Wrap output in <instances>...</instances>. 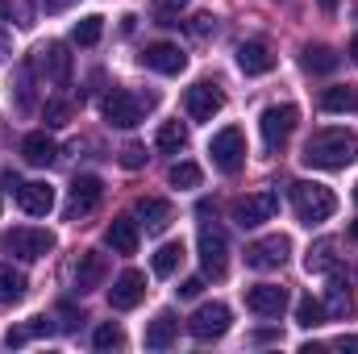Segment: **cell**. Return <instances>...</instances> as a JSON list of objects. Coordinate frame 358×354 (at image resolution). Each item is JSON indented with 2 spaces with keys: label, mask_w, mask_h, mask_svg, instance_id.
<instances>
[{
  "label": "cell",
  "mask_w": 358,
  "mask_h": 354,
  "mask_svg": "<svg viewBox=\"0 0 358 354\" xmlns=\"http://www.w3.org/2000/svg\"><path fill=\"white\" fill-rule=\"evenodd\" d=\"M155 4H159V13H179L187 0H155Z\"/></svg>",
  "instance_id": "obj_43"
},
{
  "label": "cell",
  "mask_w": 358,
  "mask_h": 354,
  "mask_svg": "<svg viewBox=\"0 0 358 354\" xmlns=\"http://www.w3.org/2000/svg\"><path fill=\"white\" fill-rule=\"evenodd\" d=\"M296 121H300V108H296V104H271V108H263L259 129H263L267 150H283V146H287V138H292Z\"/></svg>",
  "instance_id": "obj_6"
},
{
  "label": "cell",
  "mask_w": 358,
  "mask_h": 354,
  "mask_svg": "<svg viewBox=\"0 0 358 354\" xmlns=\"http://www.w3.org/2000/svg\"><path fill=\"white\" fill-rule=\"evenodd\" d=\"M71 117H76V104H71V100H46V108H42V121H46L50 129L71 125Z\"/></svg>",
  "instance_id": "obj_32"
},
{
  "label": "cell",
  "mask_w": 358,
  "mask_h": 354,
  "mask_svg": "<svg viewBox=\"0 0 358 354\" xmlns=\"http://www.w3.org/2000/svg\"><path fill=\"white\" fill-rule=\"evenodd\" d=\"M155 146H159L163 155H179V150L187 146V125H183V121H163L159 134H155Z\"/></svg>",
  "instance_id": "obj_27"
},
{
  "label": "cell",
  "mask_w": 358,
  "mask_h": 354,
  "mask_svg": "<svg viewBox=\"0 0 358 354\" xmlns=\"http://www.w3.org/2000/svg\"><path fill=\"white\" fill-rule=\"evenodd\" d=\"M92 346L96 351H121L125 346V334H121V325H96V334H92Z\"/></svg>",
  "instance_id": "obj_34"
},
{
  "label": "cell",
  "mask_w": 358,
  "mask_h": 354,
  "mask_svg": "<svg viewBox=\"0 0 358 354\" xmlns=\"http://www.w3.org/2000/svg\"><path fill=\"white\" fill-rule=\"evenodd\" d=\"M350 238H358V221H355V225H350Z\"/></svg>",
  "instance_id": "obj_47"
},
{
  "label": "cell",
  "mask_w": 358,
  "mask_h": 354,
  "mask_svg": "<svg viewBox=\"0 0 358 354\" xmlns=\"http://www.w3.org/2000/svg\"><path fill=\"white\" fill-rule=\"evenodd\" d=\"M338 267V242L334 238H321L317 246H308V255H304V271L308 275H329Z\"/></svg>",
  "instance_id": "obj_25"
},
{
  "label": "cell",
  "mask_w": 358,
  "mask_h": 354,
  "mask_svg": "<svg viewBox=\"0 0 358 354\" xmlns=\"http://www.w3.org/2000/svg\"><path fill=\"white\" fill-rule=\"evenodd\" d=\"M183 108H187L192 121H213L225 108V92L217 88V84H192V88L183 92Z\"/></svg>",
  "instance_id": "obj_11"
},
{
  "label": "cell",
  "mask_w": 358,
  "mask_h": 354,
  "mask_svg": "<svg viewBox=\"0 0 358 354\" xmlns=\"http://www.w3.org/2000/svg\"><path fill=\"white\" fill-rule=\"evenodd\" d=\"M142 296H146V275H142V271H121V275L113 279V288H108V304H113L117 313L138 309Z\"/></svg>",
  "instance_id": "obj_12"
},
{
  "label": "cell",
  "mask_w": 358,
  "mask_h": 354,
  "mask_svg": "<svg viewBox=\"0 0 358 354\" xmlns=\"http://www.w3.org/2000/svg\"><path fill=\"white\" fill-rule=\"evenodd\" d=\"M100 34H104V17H80L76 29H71V42H80V46H96Z\"/></svg>",
  "instance_id": "obj_33"
},
{
  "label": "cell",
  "mask_w": 358,
  "mask_h": 354,
  "mask_svg": "<svg viewBox=\"0 0 358 354\" xmlns=\"http://www.w3.org/2000/svg\"><path fill=\"white\" fill-rule=\"evenodd\" d=\"M321 108L325 113H358V88L355 84H334L321 92Z\"/></svg>",
  "instance_id": "obj_26"
},
{
  "label": "cell",
  "mask_w": 358,
  "mask_h": 354,
  "mask_svg": "<svg viewBox=\"0 0 358 354\" xmlns=\"http://www.w3.org/2000/svg\"><path fill=\"white\" fill-rule=\"evenodd\" d=\"M34 104V92H29V71L17 76V108H29Z\"/></svg>",
  "instance_id": "obj_38"
},
{
  "label": "cell",
  "mask_w": 358,
  "mask_h": 354,
  "mask_svg": "<svg viewBox=\"0 0 358 354\" xmlns=\"http://www.w3.org/2000/svg\"><path fill=\"white\" fill-rule=\"evenodd\" d=\"M146 108H155V96H138V92H129V88H113L104 96V104H100L104 121L117 125V129H134L146 117Z\"/></svg>",
  "instance_id": "obj_4"
},
{
  "label": "cell",
  "mask_w": 358,
  "mask_h": 354,
  "mask_svg": "<svg viewBox=\"0 0 358 354\" xmlns=\"http://www.w3.org/2000/svg\"><path fill=\"white\" fill-rule=\"evenodd\" d=\"M104 242H108L117 255H134V250H138V221H129V217H117V221L104 229Z\"/></svg>",
  "instance_id": "obj_24"
},
{
  "label": "cell",
  "mask_w": 358,
  "mask_h": 354,
  "mask_svg": "<svg viewBox=\"0 0 358 354\" xmlns=\"http://www.w3.org/2000/svg\"><path fill=\"white\" fill-rule=\"evenodd\" d=\"M21 159L29 163V167H50L55 159H59V146H55V138L50 134H25L21 138Z\"/></svg>",
  "instance_id": "obj_18"
},
{
  "label": "cell",
  "mask_w": 358,
  "mask_h": 354,
  "mask_svg": "<svg viewBox=\"0 0 358 354\" xmlns=\"http://www.w3.org/2000/svg\"><path fill=\"white\" fill-rule=\"evenodd\" d=\"M287 255H292V242H287L283 234H271V238H259V242L246 246V267H255V271H275V267L287 263Z\"/></svg>",
  "instance_id": "obj_10"
},
{
  "label": "cell",
  "mask_w": 358,
  "mask_h": 354,
  "mask_svg": "<svg viewBox=\"0 0 358 354\" xmlns=\"http://www.w3.org/2000/svg\"><path fill=\"white\" fill-rule=\"evenodd\" d=\"M142 67H150V71H159V76H179V71L187 67V55L179 50L176 42H155V46L142 50Z\"/></svg>",
  "instance_id": "obj_14"
},
{
  "label": "cell",
  "mask_w": 358,
  "mask_h": 354,
  "mask_svg": "<svg viewBox=\"0 0 358 354\" xmlns=\"http://www.w3.org/2000/svg\"><path fill=\"white\" fill-rule=\"evenodd\" d=\"M200 267H204L208 279H221L229 271V238H225V229H217V225L200 229Z\"/></svg>",
  "instance_id": "obj_7"
},
{
  "label": "cell",
  "mask_w": 358,
  "mask_h": 354,
  "mask_svg": "<svg viewBox=\"0 0 358 354\" xmlns=\"http://www.w3.org/2000/svg\"><path fill=\"white\" fill-rule=\"evenodd\" d=\"M292 208L304 225H321L338 213V196L325 187V183H313V179H300L292 183Z\"/></svg>",
  "instance_id": "obj_2"
},
{
  "label": "cell",
  "mask_w": 358,
  "mask_h": 354,
  "mask_svg": "<svg viewBox=\"0 0 358 354\" xmlns=\"http://www.w3.org/2000/svg\"><path fill=\"white\" fill-rule=\"evenodd\" d=\"M25 275L21 271H13L8 263H0V304H17L21 296H25Z\"/></svg>",
  "instance_id": "obj_30"
},
{
  "label": "cell",
  "mask_w": 358,
  "mask_h": 354,
  "mask_svg": "<svg viewBox=\"0 0 358 354\" xmlns=\"http://www.w3.org/2000/svg\"><path fill=\"white\" fill-rule=\"evenodd\" d=\"M59 317H63V321H59V330H76V325L84 321V317H80V313H76L71 304H63V309H59Z\"/></svg>",
  "instance_id": "obj_40"
},
{
  "label": "cell",
  "mask_w": 358,
  "mask_h": 354,
  "mask_svg": "<svg viewBox=\"0 0 358 354\" xmlns=\"http://www.w3.org/2000/svg\"><path fill=\"white\" fill-rule=\"evenodd\" d=\"M187 29H192L196 38H208V34H217V17L200 13V17H192V21H187Z\"/></svg>",
  "instance_id": "obj_37"
},
{
  "label": "cell",
  "mask_w": 358,
  "mask_h": 354,
  "mask_svg": "<svg viewBox=\"0 0 358 354\" xmlns=\"http://www.w3.org/2000/svg\"><path fill=\"white\" fill-rule=\"evenodd\" d=\"M187 334L196 338V342H217V338H225L229 334V309L225 304H200L196 313H192V321H187Z\"/></svg>",
  "instance_id": "obj_8"
},
{
  "label": "cell",
  "mask_w": 358,
  "mask_h": 354,
  "mask_svg": "<svg viewBox=\"0 0 358 354\" xmlns=\"http://www.w3.org/2000/svg\"><path fill=\"white\" fill-rule=\"evenodd\" d=\"M246 309L259 313V317H279L287 309V288H279V283H255L246 292Z\"/></svg>",
  "instance_id": "obj_16"
},
{
  "label": "cell",
  "mask_w": 358,
  "mask_h": 354,
  "mask_svg": "<svg viewBox=\"0 0 358 354\" xmlns=\"http://www.w3.org/2000/svg\"><path fill=\"white\" fill-rule=\"evenodd\" d=\"M34 67H38L46 80H55V84H67V80H71V55H67L63 42H46V46L34 55Z\"/></svg>",
  "instance_id": "obj_13"
},
{
  "label": "cell",
  "mask_w": 358,
  "mask_h": 354,
  "mask_svg": "<svg viewBox=\"0 0 358 354\" xmlns=\"http://www.w3.org/2000/svg\"><path fill=\"white\" fill-rule=\"evenodd\" d=\"M17 200H21V208H25L29 217H46V213L55 208V187H50L46 179H34V183H21V187H17Z\"/></svg>",
  "instance_id": "obj_17"
},
{
  "label": "cell",
  "mask_w": 358,
  "mask_h": 354,
  "mask_svg": "<svg viewBox=\"0 0 358 354\" xmlns=\"http://www.w3.org/2000/svg\"><path fill=\"white\" fill-rule=\"evenodd\" d=\"M275 208H279V196H275V192H250V196L234 200V221H238L242 229H259L263 221L275 217Z\"/></svg>",
  "instance_id": "obj_9"
},
{
  "label": "cell",
  "mask_w": 358,
  "mask_h": 354,
  "mask_svg": "<svg viewBox=\"0 0 358 354\" xmlns=\"http://www.w3.org/2000/svg\"><path fill=\"white\" fill-rule=\"evenodd\" d=\"M325 317H334V321H346L350 317V309H355V296H350V288H346V279L338 275V267L329 271V292H325Z\"/></svg>",
  "instance_id": "obj_19"
},
{
  "label": "cell",
  "mask_w": 358,
  "mask_h": 354,
  "mask_svg": "<svg viewBox=\"0 0 358 354\" xmlns=\"http://www.w3.org/2000/svg\"><path fill=\"white\" fill-rule=\"evenodd\" d=\"M208 155H213V167H217V171L238 176L242 163H246V138H242V129H238V125L217 129L213 142H208Z\"/></svg>",
  "instance_id": "obj_5"
},
{
  "label": "cell",
  "mask_w": 358,
  "mask_h": 354,
  "mask_svg": "<svg viewBox=\"0 0 358 354\" xmlns=\"http://www.w3.org/2000/svg\"><path fill=\"white\" fill-rule=\"evenodd\" d=\"M355 200H358V187H355Z\"/></svg>",
  "instance_id": "obj_48"
},
{
  "label": "cell",
  "mask_w": 358,
  "mask_h": 354,
  "mask_svg": "<svg viewBox=\"0 0 358 354\" xmlns=\"http://www.w3.org/2000/svg\"><path fill=\"white\" fill-rule=\"evenodd\" d=\"M304 167L313 171H346L358 159V138L350 129H317L304 142Z\"/></svg>",
  "instance_id": "obj_1"
},
{
  "label": "cell",
  "mask_w": 358,
  "mask_h": 354,
  "mask_svg": "<svg viewBox=\"0 0 358 354\" xmlns=\"http://www.w3.org/2000/svg\"><path fill=\"white\" fill-rule=\"evenodd\" d=\"M167 179H171L176 187H200V167L183 159V163H176V167L167 171Z\"/></svg>",
  "instance_id": "obj_35"
},
{
  "label": "cell",
  "mask_w": 358,
  "mask_h": 354,
  "mask_svg": "<svg viewBox=\"0 0 358 354\" xmlns=\"http://www.w3.org/2000/svg\"><path fill=\"white\" fill-rule=\"evenodd\" d=\"M329 317H325V304L321 300H313V296H304L300 304H296V325L300 330H317V325H325Z\"/></svg>",
  "instance_id": "obj_31"
},
{
  "label": "cell",
  "mask_w": 358,
  "mask_h": 354,
  "mask_svg": "<svg viewBox=\"0 0 358 354\" xmlns=\"http://www.w3.org/2000/svg\"><path fill=\"white\" fill-rule=\"evenodd\" d=\"M200 288H204V279H200V275H192V279H183V283H179V296H183V300H192V296H200Z\"/></svg>",
  "instance_id": "obj_39"
},
{
  "label": "cell",
  "mask_w": 358,
  "mask_h": 354,
  "mask_svg": "<svg viewBox=\"0 0 358 354\" xmlns=\"http://www.w3.org/2000/svg\"><path fill=\"white\" fill-rule=\"evenodd\" d=\"M146 163V150L138 146V142H129V146H121V167H129V171H138Z\"/></svg>",
  "instance_id": "obj_36"
},
{
  "label": "cell",
  "mask_w": 358,
  "mask_h": 354,
  "mask_svg": "<svg viewBox=\"0 0 358 354\" xmlns=\"http://www.w3.org/2000/svg\"><path fill=\"white\" fill-rule=\"evenodd\" d=\"M67 4H71V0H42V8H46V13H63Z\"/></svg>",
  "instance_id": "obj_44"
},
{
  "label": "cell",
  "mask_w": 358,
  "mask_h": 354,
  "mask_svg": "<svg viewBox=\"0 0 358 354\" xmlns=\"http://www.w3.org/2000/svg\"><path fill=\"white\" fill-rule=\"evenodd\" d=\"M176 334H179V321H176V313H159L150 325H146V351H167L171 342H176Z\"/></svg>",
  "instance_id": "obj_23"
},
{
  "label": "cell",
  "mask_w": 358,
  "mask_h": 354,
  "mask_svg": "<svg viewBox=\"0 0 358 354\" xmlns=\"http://www.w3.org/2000/svg\"><path fill=\"white\" fill-rule=\"evenodd\" d=\"M317 4H321V13H334L338 8V0H317Z\"/></svg>",
  "instance_id": "obj_45"
},
{
  "label": "cell",
  "mask_w": 358,
  "mask_h": 354,
  "mask_svg": "<svg viewBox=\"0 0 358 354\" xmlns=\"http://www.w3.org/2000/svg\"><path fill=\"white\" fill-rule=\"evenodd\" d=\"M179 263H183V242H163L159 250H155V275L159 279H167V275H176L179 271Z\"/></svg>",
  "instance_id": "obj_29"
},
{
  "label": "cell",
  "mask_w": 358,
  "mask_h": 354,
  "mask_svg": "<svg viewBox=\"0 0 358 354\" xmlns=\"http://www.w3.org/2000/svg\"><path fill=\"white\" fill-rule=\"evenodd\" d=\"M0 250L21 259V263H38L55 250V234L50 229H34V225H13L0 234Z\"/></svg>",
  "instance_id": "obj_3"
},
{
  "label": "cell",
  "mask_w": 358,
  "mask_h": 354,
  "mask_svg": "<svg viewBox=\"0 0 358 354\" xmlns=\"http://www.w3.org/2000/svg\"><path fill=\"white\" fill-rule=\"evenodd\" d=\"M238 67L246 76H267L271 67H275V55H271L263 42H242L238 46Z\"/></svg>",
  "instance_id": "obj_22"
},
{
  "label": "cell",
  "mask_w": 358,
  "mask_h": 354,
  "mask_svg": "<svg viewBox=\"0 0 358 354\" xmlns=\"http://www.w3.org/2000/svg\"><path fill=\"white\" fill-rule=\"evenodd\" d=\"M104 275H108V259L100 250H84L80 263H76V288L80 292H92V288L104 283Z\"/></svg>",
  "instance_id": "obj_20"
},
{
  "label": "cell",
  "mask_w": 358,
  "mask_h": 354,
  "mask_svg": "<svg viewBox=\"0 0 358 354\" xmlns=\"http://www.w3.org/2000/svg\"><path fill=\"white\" fill-rule=\"evenodd\" d=\"M100 196H104V183L96 176H76L71 196H67V217H71V221H76V217H88L92 208L100 204Z\"/></svg>",
  "instance_id": "obj_15"
},
{
  "label": "cell",
  "mask_w": 358,
  "mask_h": 354,
  "mask_svg": "<svg viewBox=\"0 0 358 354\" xmlns=\"http://www.w3.org/2000/svg\"><path fill=\"white\" fill-rule=\"evenodd\" d=\"M138 217H142L146 234H163V229L176 221V208H171L167 200H159V196H142V200H138Z\"/></svg>",
  "instance_id": "obj_21"
},
{
  "label": "cell",
  "mask_w": 358,
  "mask_h": 354,
  "mask_svg": "<svg viewBox=\"0 0 358 354\" xmlns=\"http://www.w3.org/2000/svg\"><path fill=\"white\" fill-rule=\"evenodd\" d=\"M300 63H304V71H313V76H329V71H338V63H342V59H338L329 46H308Z\"/></svg>",
  "instance_id": "obj_28"
},
{
  "label": "cell",
  "mask_w": 358,
  "mask_h": 354,
  "mask_svg": "<svg viewBox=\"0 0 358 354\" xmlns=\"http://www.w3.org/2000/svg\"><path fill=\"white\" fill-rule=\"evenodd\" d=\"M350 59L358 63V34H355V42H350Z\"/></svg>",
  "instance_id": "obj_46"
},
{
  "label": "cell",
  "mask_w": 358,
  "mask_h": 354,
  "mask_svg": "<svg viewBox=\"0 0 358 354\" xmlns=\"http://www.w3.org/2000/svg\"><path fill=\"white\" fill-rule=\"evenodd\" d=\"M4 342H8V346H21V342H29V330H25V325H21V330H8V334H4Z\"/></svg>",
  "instance_id": "obj_42"
},
{
  "label": "cell",
  "mask_w": 358,
  "mask_h": 354,
  "mask_svg": "<svg viewBox=\"0 0 358 354\" xmlns=\"http://www.w3.org/2000/svg\"><path fill=\"white\" fill-rule=\"evenodd\" d=\"M334 351H346V354H358V338L355 334H342L338 342H334Z\"/></svg>",
  "instance_id": "obj_41"
}]
</instances>
